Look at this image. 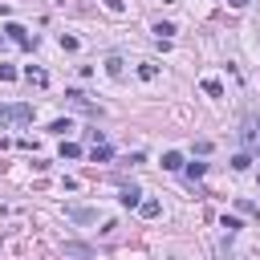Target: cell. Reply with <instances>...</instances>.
Segmentation results:
<instances>
[{
    "label": "cell",
    "instance_id": "cell-5",
    "mask_svg": "<svg viewBox=\"0 0 260 260\" xmlns=\"http://www.w3.org/2000/svg\"><path fill=\"white\" fill-rule=\"evenodd\" d=\"M69 219H77V223H93L98 211H89V207H69Z\"/></svg>",
    "mask_w": 260,
    "mask_h": 260
},
{
    "label": "cell",
    "instance_id": "cell-3",
    "mask_svg": "<svg viewBox=\"0 0 260 260\" xmlns=\"http://www.w3.org/2000/svg\"><path fill=\"white\" fill-rule=\"evenodd\" d=\"M24 77H28V85H49V73H45V69H37V65H28V69H24Z\"/></svg>",
    "mask_w": 260,
    "mask_h": 260
},
{
    "label": "cell",
    "instance_id": "cell-15",
    "mask_svg": "<svg viewBox=\"0 0 260 260\" xmlns=\"http://www.w3.org/2000/svg\"><path fill=\"white\" fill-rule=\"evenodd\" d=\"M49 130H53V134H69V130H73V122H69V118H61V122H53Z\"/></svg>",
    "mask_w": 260,
    "mask_h": 260
},
{
    "label": "cell",
    "instance_id": "cell-19",
    "mask_svg": "<svg viewBox=\"0 0 260 260\" xmlns=\"http://www.w3.org/2000/svg\"><path fill=\"white\" fill-rule=\"evenodd\" d=\"M106 8H110V12H122L126 4H122V0H106Z\"/></svg>",
    "mask_w": 260,
    "mask_h": 260
},
{
    "label": "cell",
    "instance_id": "cell-2",
    "mask_svg": "<svg viewBox=\"0 0 260 260\" xmlns=\"http://www.w3.org/2000/svg\"><path fill=\"white\" fill-rule=\"evenodd\" d=\"M4 32H8V37H12V41H16V45H24V49H32V45H37V37H28V32H24V28H20V24H8V28H4Z\"/></svg>",
    "mask_w": 260,
    "mask_h": 260
},
{
    "label": "cell",
    "instance_id": "cell-17",
    "mask_svg": "<svg viewBox=\"0 0 260 260\" xmlns=\"http://www.w3.org/2000/svg\"><path fill=\"white\" fill-rule=\"evenodd\" d=\"M203 171H207V162H187V175H191V179H199Z\"/></svg>",
    "mask_w": 260,
    "mask_h": 260
},
{
    "label": "cell",
    "instance_id": "cell-20",
    "mask_svg": "<svg viewBox=\"0 0 260 260\" xmlns=\"http://www.w3.org/2000/svg\"><path fill=\"white\" fill-rule=\"evenodd\" d=\"M228 4H232V8H244V4H248V0H228Z\"/></svg>",
    "mask_w": 260,
    "mask_h": 260
},
{
    "label": "cell",
    "instance_id": "cell-1",
    "mask_svg": "<svg viewBox=\"0 0 260 260\" xmlns=\"http://www.w3.org/2000/svg\"><path fill=\"white\" fill-rule=\"evenodd\" d=\"M32 122V106L24 102H0V126H24Z\"/></svg>",
    "mask_w": 260,
    "mask_h": 260
},
{
    "label": "cell",
    "instance_id": "cell-16",
    "mask_svg": "<svg viewBox=\"0 0 260 260\" xmlns=\"http://www.w3.org/2000/svg\"><path fill=\"white\" fill-rule=\"evenodd\" d=\"M232 167H236V171H248V167H252V158H248V154H236V158H232Z\"/></svg>",
    "mask_w": 260,
    "mask_h": 260
},
{
    "label": "cell",
    "instance_id": "cell-12",
    "mask_svg": "<svg viewBox=\"0 0 260 260\" xmlns=\"http://www.w3.org/2000/svg\"><path fill=\"white\" fill-rule=\"evenodd\" d=\"M65 256H81V260H89L93 252H89L85 244H65Z\"/></svg>",
    "mask_w": 260,
    "mask_h": 260
},
{
    "label": "cell",
    "instance_id": "cell-11",
    "mask_svg": "<svg viewBox=\"0 0 260 260\" xmlns=\"http://www.w3.org/2000/svg\"><path fill=\"white\" fill-rule=\"evenodd\" d=\"M203 93H211V98H223V85H219L215 77H203Z\"/></svg>",
    "mask_w": 260,
    "mask_h": 260
},
{
    "label": "cell",
    "instance_id": "cell-10",
    "mask_svg": "<svg viewBox=\"0 0 260 260\" xmlns=\"http://www.w3.org/2000/svg\"><path fill=\"white\" fill-rule=\"evenodd\" d=\"M138 211H142L146 219H154V215H158L162 207H158V199H142V203H138Z\"/></svg>",
    "mask_w": 260,
    "mask_h": 260
},
{
    "label": "cell",
    "instance_id": "cell-4",
    "mask_svg": "<svg viewBox=\"0 0 260 260\" xmlns=\"http://www.w3.org/2000/svg\"><path fill=\"white\" fill-rule=\"evenodd\" d=\"M138 195H142V191H138L134 183H130V187H122V207H138V203H142Z\"/></svg>",
    "mask_w": 260,
    "mask_h": 260
},
{
    "label": "cell",
    "instance_id": "cell-6",
    "mask_svg": "<svg viewBox=\"0 0 260 260\" xmlns=\"http://www.w3.org/2000/svg\"><path fill=\"white\" fill-rule=\"evenodd\" d=\"M179 167H183V154L179 150H167L162 154V171H179Z\"/></svg>",
    "mask_w": 260,
    "mask_h": 260
},
{
    "label": "cell",
    "instance_id": "cell-18",
    "mask_svg": "<svg viewBox=\"0 0 260 260\" xmlns=\"http://www.w3.org/2000/svg\"><path fill=\"white\" fill-rule=\"evenodd\" d=\"M12 77H16V69L12 65H0V81H12Z\"/></svg>",
    "mask_w": 260,
    "mask_h": 260
},
{
    "label": "cell",
    "instance_id": "cell-13",
    "mask_svg": "<svg viewBox=\"0 0 260 260\" xmlns=\"http://www.w3.org/2000/svg\"><path fill=\"white\" fill-rule=\"evenodd\" d=\"M106 73H110V77H122V57H110V61H106Z\"/></svg>",
    "mask_w": 260,
    "mask_h": 260
},
{
    "label": "cell",
    "instance_id": "cell-14",
    "mask_svg": "<svg viewBox=\"0 0 260 260\" xmlns=\"http://www.w3.org/2000/svg\"><path fill=\"white\" fill-rule=\"evenodd\" d=\"M77 154H81L77 142H61V158H77Z\"/></svg>",
    "mask_w": 260,
    "mask_h": 260
},
{
    "label": "cell",
    "instance_id": "cell-9",
    "mask_svg": "<svg viewBox=\"0 0 260 260\" xmlns=\"http://www.w3.org/2000/svg\"><path fill=\"white\" fill-rule=\"evenodd\" d=\"M110 154H114V150H110L106 142H93V150H89V158H93V162H106Z\"/></svg>",
    "mask_w": 260,
    "mask_h": 260
},
{
    "label": "cell",
    "instance_id": "cell-7",
    "mask_svg": "<svg viewBox=\"0 0 260 260\" xmlns=\"http://www.w3.org/2000/svg\"><path fill=\"white\" fill-rule=\"evenodd\" d=\"M154 37H158V41H171V37H175V24H171V20H158V24H154Z\"/></svg>",
    "mask_w": 260,
    "mask_h": 260
},
{
    "label": "cell",
    "instance_id": "cell-8",
    "mask_svg": "<svg viewBox=\"0 0 260 260\" xmlns=\"http://www.w3.org/2000/svg\"><path fill=\"white\" fill-rule=\"evenodd\" d=\"M138 77H142V81H154V77H158V65H154V61H142V65H138Z\"/></svg>",
    "mask_w": 260,
    "mask_h": 260
}]
</instances>
